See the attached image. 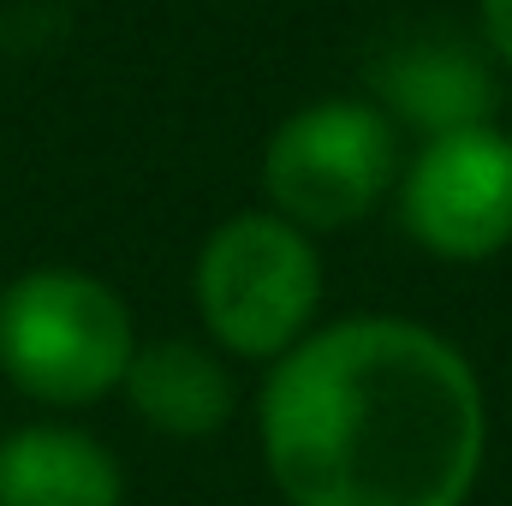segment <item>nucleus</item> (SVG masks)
Segmentation results:
<instances>
[{
  "mask_svg": "<svg viewBox=\"0 0 512 506\" xmlns=\"http://www.w3.org/2000/svg\"><path fill=\"white\" fill-rule=\"evenodd\" d=\"M399 221L441 262H489L512 245V137L465 126L423 137L399 167Z\"/></svg>",
  "mask_w": 512,
  "mask_h": 506,
  "instance_id": "5",
  "label": "nucleus"
},
{
  "mask_svg": "<svg viewBox=\"0 0 512 506\" xmlns=\"http://www.w3.org/2000/svg\"><path fill=\"white\" fill-rule=\"evenodd\" d=\"M120 387L131 393V411L149 429L179 435V441L221 435L233 423V405H239L233 370L221 364V352H209L197 340H149V346H137Z\"/></svg>",
  "mask_w": 512,
  "mask_h": 506,
  "instance_id": "7",
  "label": "nucleus"
},
{
  "mask_svg": "<svg viewBox=\"0 0 512 506\" xmlns=\"http://www.w3.org/2000/svg\"><path fill=\"white\" fill-rule=\"evenodd\" d=\"M399 179L393 120L376 102L328 96L286 114L262 143V197L304 233L358 227Z\"/></svg>",
  "mask_w": 512,
  "mask_h": 506,
  "instance_id": "4",
  "label": "nucleus"
},
{
  "mask_svg": "<svg viewBox=\"0 0 512 506\" xmlns=\"http://www.w3.org/2000/svg\"><path fill=\"white\" fill-rule=\"evenodd\" d=\"M137 352L126 298L84 268H30L0 292V370L42 405H90Z\"/></svg>",
  "mask_w": 512,
  "mask_h": 506,
  "instance_id": "3",
  "label": "nucleus"
},
{
  "mask_svg": "<svg viewBox=\"0 0 512 506\" xmlns=\"http://www.w3.org/2000/svg\"><path fill=\"white\" fill-rule=\"evenodd\" d=\"M477 12H483V36H489L495 60L512 72V0H477Z\"/></svg>",
  "mask_w": 512,
  "mask_h": 506,
  "instance_id": "9",
  "label": "nucleus"
},
{
  "mask_svg": "<svg viewBox=\"0 0 512 506\" xmlns=\"http://www.w3.org/2000/svg\"><path fill=\"white\" fill-rule=\"evenodd\" d=\"M191 286L203 328L221 352L245 364H274L316 328L328 280L304 227L274 209H245L203 239Z\"/></svg>",
  "mask_w": 512,
  "mask_h": 506,
  "instance_id": "2",
  "label": "nucleus"
},
{
  "mask_svg": "<svg viewBox=\"0 0 512 506\" xmlns=\"http://www.w3.org/2000/svg\"><path fill=\"white\" fill-rule=\"evenodd\" d=\"M370 84H376V108L387 120L423 131V137L489 126V114H495L489 60L447 30H423V36H405V42L382 48Z\"/></svg>",
  "mask_w": 512,
  "mask_h": 506,
  "instance_id": "6",
  "label": "nucleus"
},
{
  "mask_svg": "<svg viewBox=\"0 0 512 506\" xmlns=\"http://www.w3.org/2000/svg\"><path fill=\"white\" fill-rule=\"evenodd\" d=\"M256 447L286 506H465L489 411L471 358L405 316H340L268 364Z\"/></svg>",
  "mask_w": 512,
  "mask_h": 506,
  "instance_id": "1",
  "label": "nucleus"
},
{
  "mask_svg": "<svg viewBox=\"0 0 512 506\" xmlns=\"http://www.w3.org/2000/svg\"><path fill=\"white\" fill-rule=\"evenodd\" d=\"M126 477L102 441L60 423H30L0 441V506H120Z\"/></svg>",
  "mask_w": 512,
  "mask_h": 506,
  "instance_id": "8",
  "label": "nucleus"
}]
</instances>
